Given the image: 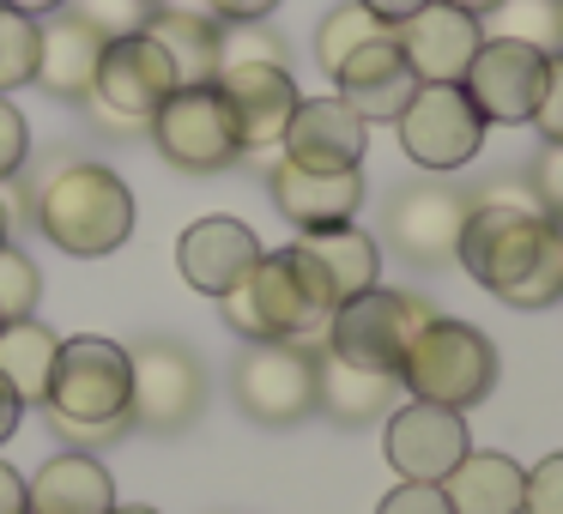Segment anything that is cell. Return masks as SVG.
Here are the masks:
<instances>
[{"label": "cell", "instance_id": "cell-1", "mask_svg": "<svg viewBox=\"0 0 563 514\" xmlns=\"http://www.w3.org/2000/svg\"><path fill=\"white\" fill-rule=\"evenodd\" d=\"M551 243H558V224L539 212L533 188L503 182V188H485L478 200H466V231H461L454 260H461L490 297H509Z\"/></svg>", "mask_w": 563, "mask_h": 514}, {"label": "cell", "instance_id": "cell-2", "mask_svg": "<svg viewBox=\"0 0 563 514\" xmlns=\"http://www.w3.org/2000/svg\"><path fill=\"white\" fill-rule=\"evenodd\" d=\"M37 224L62 255L103 260L134 236V194L110 164H62L37 188Z\"/></svg>", "mask_w": 563, "mask_h": 514}, {"label": "cell", "instance_id": "cell-3", "mask_svg": "<svg viewBox=\"0 0 563 514\" xmlns=\"http://www.w3.org/2000/svg\"><path fill=\"white\" fill-rule=\"evenodd\" d=\"M400 381H406L412 400L466 412V405H478L497 388V351H490V339L478 327H466V321L430 315L400 357Z\"/></svg>", "mask_w": 563, "mask_h": 514}, {"label": "cell", "instance_id": "cell-4", "mask_svg": "<svg viewBox=\"0 0 563 514\" xmlns=\"http://www.w3.org/2000/svg\"><path fill=\"white\" fill-rule=\"evenodd\" d=\"M219 303H224V321L255 345L261 339H297V333H309L316 321H328V309H321L316 284L303 279V267H297L291 248L261 255Z\"/></svg>", "mask_w": 563, "mask_h": 514}, {"label": "cell", "instance_id": "cell-5", "mask_svg": "<svg viewBox=\"0 0 563 514\" xmlns=\"http://www.w3.org/2000/svg\"><path fill=\"white\" fill-rule=\"evenodd\" d=\"M43 405L74 424H128V345L98 333L62 339Z\"/></svg>", "mask_w": 563, "mask_h": 514}, {"label": "cell", "instance_id": "cell-6", "mask_svg": "<svg viewBox=\"0 0 563 514\" xmlns=\"http://www.w3.org/2000/svg\"><path fill=\"white\" fill-rule=\"evenodd\" d=\"M430 321V309L406 291H357L352 303H340L328 315V351L345 357L357 369H382V376H400V357L412 345V333Z\"/></svg>", "mask_w": 563, "mask_h": 514}, {"label": "cell", "instance_id": "cell-7", "mask_svg": "<svg viewBox=\"0 0 563 514\" xmlns=\"http://www.w3.org/2000/svg\"><path fill=\"white\" fill-rule=\"evenodd\" d=\"M176 86H183V79H176L170 55H164L146 31H128V37L103 43V62H98V79H91L86 103L103 127H146L152 110H158Z\"/></svg>", "mask_w": 563, "mask_h": 514}, {"label": "cell", "instance_id": "cell-8", "mask_svg": "<svg viewBox=\"0 0 563 514\" xmlns=\"http://www.w3.org/2000/svg\"><path fill=\"white\" fill-rule=\"evenodd\" d=\"M146 127L176 170L212 176V170H231V164L243 158V139H236V122H231V110H224L219 86H176L170 98L152 110Z\"/></svg>", "mask_w": 563, "mask_h": 514}, {"label": "cell", "instance_id": "cell-9", "mask_svg": "<svg viewBox=\"0 0 563 514\" xmlns=\"http://www.w3.org/2000/svg\"><path fill=\"white\" fill-rule=\"evenodd\" d=\"M394 127L418 170H461L485 146V115L466 103L461 86H418L406 110L394 115Z\"/></svg>", "mask_w": 563, "mask_h": 514}, {"label": "cell", "instance_id": "cell-10", "mask_svg": "<svg viewBox=\"0 0 563 514\" xmlns=\"http://www.w3.org/2000/svg\"><path fill=\"white\" fill-rule=\"evenodd\" d=\"M551 55L527 37H485L478 55L466 62L461 91L485 122H533L539 91H545Z\"/></svg>", "mask_w": 563, "mask_h": 514}, {"label": "cell", "instance_id": "cell-11", "mask_svg": "<svg viewBox=\"0 0 563 514\" xmlns=\"http://www.w3.org/2000/svg\"><path fill=\"white\" fill-rule=\"evenodd\" d=\"M231 388L255 424H297L303 412H316V351L291 339H261L236 357Z\"/></svg>", "mask_w": 563, "mask_h": 514}, {"label": "cell", "instance_id": "cell-12", "mask_svg": "<svg viewBox=\"0 0 563 514\" xmlns=\"http://www.w3.org/2000/svg\"><path fill=\"white\" fill-rule=\"evenodd\" d=\"M207 400L200 364L170 339H146L140 351H128V424L146 429H183Z\"/></svg>", "mask_w": 563, "mask_h": 514}, {"label": "cell", "instance_id": "cell-13", "mask_svg": "<svg viewBox=\"0 0 563 514\" xmlns=\"http://www.w3.org/2000/svg\"><path fill=\"white\" fill-rule=\"evenodd\" d=\"M394 43H400V55H406V67H412L418 86H461V74L478 55L485 31H478L473 13H461V7H449V0H430L424 13H412V19L394 25Z\"/></svg>", "mask_w": 563, "mask_h": 514}, {"label": "cell", "instance_id": "cell-14", "mask_svg": "<svg viewBox=\"0 0 563 514\" xmlns=\"http://www.w3.org/2000/svg\"><path fill=\"white\" fill-rule=\"evenodd\" d=\"M466 448H473V442H466V424L449 405L412 400L388 417V460H394V472L412 478V484H442V478L461 466Z\"/></svg>", "mask_w": 563, "mask_h": 514}, {"label": "cell", "instance_id": "cell-15", "mask_svg": "<svg viewBox=\"0 0 563 514\" xmlns=\"http://www.w3.org/2000/svg\"><path fill=\"white\" fill-rule=\"evenodd\" d=\"M461 231H466V194H454V188H442V182H412V188H400L394 206H388L394 248H400L406 260H418V267L449 260L454 248H461Z\"/></svg>", "mask_w": 563, "mask_h": 514}, {"label": "cell", "instance_id": "cell-16", "mask_svg": "<svg viewBox=\"0 0 563 514\" xmlns=\"http://www.w3.org/2000/svg\"><path fill=\"white\" fill-rule=\"evenodd\" d=\"M219 98L224 110H231L236 122V139H243V152H261V146H279L285 122H291V110L303 98H297L291 74L285 67H267V62H249V67H219Z\"/></svg>", "mask_w": 563, "mask_h": 514}, {"label": "cell", "instance_id": "cell-17", "mask_svg": "<svg viewBox=\"0 0 563 514\" xmlns=\"http://www.w3.org/2000/svg\"><path fill=\"white\" fill-rule=\"evenodd\" d=\"M279 146L285 164H297V170H357L369 146V122L352 115L340 98H309L291 110Z\"/></svg>", "mask_w": 563, "mask_h": 514}, {"label": "cell", "instance_id": "cell-18", "mask_svg": "<svg viewBox=\"0 0 563 514\" xmlns=\"http://www.w3.org/2000/svg\"><path fill=\"white\" fill-rule=\"evenodd\" d=\"M291 255H297V267H303V279L316 284V297H321L328 315L340 303H352L357 291H369V284H376V267H382L376 243H369L357 224L303 231V243H291Z\"/></svg>", "mask_w": 563, "mask_h": 514}, {"label": "cell", "instance_id": "cell-19", "mask_svg": "<svg viewBox=\"0 0 563 514\" xmlns=\"http://www.w3.org/2000/svg\"><path fill=\"white\" fill-rule=\"evenodd\" d=\"M333 79H340V103L352 115H364V122H394V115L406 110V98L418 91V79H412V67H406L394 31H382V37H369L364 49H352L340 67H333Z\"/></svg>", "mask_w": 563, "mask_h": 514}, {"label": "cell", "instance_id": "cell-20", "mask_svg": "<svg viewBox=\"0 0 563 514\" xmlns=\"http://www.w3.org/2000/svg\"><path fill=\"white\" fill-rule=\"evenodd\" d=\"M261 255H267V248L255 243V231H249L243 219H200V224H188L183 243H176L183 279L207 297H224Z\"/></svg>", "mask_w": 563, "mask_h": 514}, {"label": "cell", "instance_id": "cell-21", "mask_svg": "<svg viewBox=\"0 0 563 514\" xmlns=\"http://www.w3.org/2000/svg\"><path fill=\"white\" fill-rule=\"evenodd\" d=\"M103 31L79 13H55L43 25V43H37V79L49 98H67V103H86L91 98V79H98V62H103Z\"/></svg>", "mask_w": 563, "mask_h": 514}, {"label": "cell", "instance_id": "cell-22", "mask_svg": "<svg viewBox=\"0 0 563 514\" xmlns=\"http://www.w3.org/2000/svg\"><path fill=\"white\" fill-rule=\"evenodd\" d=\"M273 206H279L297 231L352 224V212L364 206V176L357 170H297V164H279V170H273Z\"/></svg>", "mask_w": 563, "mask_h": 514}, {"label": "cell", "instance_id": "cell-23", "mask_svg": "<svg viewBox=\"0 0 563 514\" xmlns=\"http://www.w3.org/2000/svg\"><path fill=\"white\" fill-rule=\"evenodd\" d=\"M115 484L91 454H55L25 484V514H110Z\"/></svg>", "mask_w": 563, "mask_h": 514}, {"label": "cell", "instance_id": "cell-24", "mask_svg": "<svg viewBox=\"0 0 563 514\" xmlns=\"http://www.w3.org/2000/svg\"><path fill=\"white\" fill-rule=\"evenodd\" d=\"M442 496L454 514H521L527 509V472L509 454H461L449 478H442Z\"/></svg>", "mask_w": 563, "mask_h": 514}, {"label": "cell", "instance_id": "cell-25", "mask_svg": "<svg viewBox=\"0 0 563 514\" xmlns=\"http://www.w3.org/2000/svg\"><path fill=\"white\" fill-rule=\"evenodd\" d=\"M400 393V376H382V369H357L333 351H316V405L333 424H369L382 417Z\"/></svg>", "mask_w": 563, "mask_h": 514}, {"label": "cell", "instance_id": "cell-26", "mask_svg": "<svg viewBox=\"0 0 563 514\" xmlns=\"http://www.w3.org/2000/svg\"><path fill=\"white\" fill-rule=\"evenodd\" d=\"M146 31L164 55H170L183 86H212L219 79V19L212 13H188V7H152Z\"/></svg>", "mask_w": 563, "mask_h": 514}, {"label": "cell", "instance_id": "cell-27", "mask_svg": "<svg viewBox=\"0 0 563 514\" xmlns=\"http://www.w3.org/2000/svg\"><path fill=\"white\" fill-rule=\"evenodd\" d=\"M55 351H62V339H55L43 321H7L0 327V381L19 393V400H43L49 393V369H55Z\"/></svg>", "mask_w": 563, "mask_h": 514}, {"label": "cell", "instance_id": "cell-28", "mask_svg": "<svg viewBox=\"0 0 563 514\" xmlns=\"http://www.w3.org/2000/svg\"><path fill=\"white\" fill-rule=\"evenodd\" d=\"M37 43H43V25L31 13H7L0 7V98H13L19 86L37 79Z\"/></svg>", "mask_w": 563, "mask_h": 514}, {"label": "cell", "instance_id": "cell-29", "mask_svg": "<svg viewBox=\"0 0 563 514\" xmlns=\"http://www.w3.org/2000/svg\"><path fill=\"white\" fill-rule=\"evenodd\" d=\"M382 31H388V25H382L376 13H364L357 0H345V7H333V13L321 19V31H316V62L333 74V67H340L345 55L364 49V43H369V37H382Z\"/></svg>", "mask_w": 563, "mask_h": 514}, {"label": "cell", "instance_id": "cell-30", "mask_svg": "<svg viewBox=\"0 0 563 514\" xmlns=\"http://www.w3.org/2000/svg\"><path fill=\"white\" fill-rule=\"evenodd\" d=\"M37 297H43L37 267H31V260L19 255L13 243H0V315H7V321H25L31 309H37Z\"/></svg>", "mask_w": 563, "mask_h": 514}, {"label": "cell", "instance_id": "cell-31", "mask_svg": "<svg viewBox=\"0 0 563 514\" xmlns=\"http://www.w3.org/2000/svg\"><path fill=\"white\" fill-rule=\"evenodd\" d=\"M249 62L285 67V43L261 25H219V67H249Z\"/></svg>", "mask_w": 563, "mask_h": 514}, {"label": "cell", "instance_id": "cell-32", "mask_svg": "<svg viewBox=\"0 0 563 514\" xmlns=\"http://www.w3.org/2000/svg\"><path fill=\"white\" fill-rule=\"evenodd\" d=\"M146 13H152L146 0H79V19H91L103 37H110V31H115V37L140 31V25H146Z\"/></svg>", "mask_w": 563, "mask_h": 514}, {"label": "cell", "instance_id": "cell-33", "mask_svg": "<svg viewBox=\"0 0 563 514\" xmlns=\"http://www.w3.org/2000/svg\"><path fill=\"white\" fill-rule=\"evenodd\" d=\"M527 509L533 514H563V454H545V460L527 472Z\"/></svg>", "mask_w": 563, "mask_h": 514}, {"label": "cell", "instance_id": "cell-34", "mask_svg": "<svg viewBox=\"0 0 563 514\" xmlns=\"http://www.w3.org/2000/svg\"><path fill=\"white\" fill-rule=\"evenodd\" d=\"M545 146H563V55H551V74H545V91H539V110H533Z\"/></svg>", "mask_w": 563, "mask_h": 514}, {"label": "cell", "instance_id": "cell-35", "mask_svg": "<svg viewBox=\"0 0 563 514\" xmlns=\"http://www.w3.org/2000/svg\"><path fill=\"white\" fill-rule=\"evenodd\" d=\"M25 152H31L25 115L13 110V98H0V182H7V176H19V164H25Z\"/></svg>", "mask_w": 563, "mask_h": 514}, {"label": "cell", "instance_id": "cell-36", "mask_svg": "<svg viewBox=\"0 0 563 514\" xmlns=\"http://www.w3.org/2000/svg\"><path fill=\"white\" fill-rule=\"evenodd\" d=\"M376 514H454V509H449V496H442V484H412V478H400V490H394Z\"/></svg>", "mask_w": 563, "mask_h": 514}, {"label": "cell", "instance_id": "cell-37", "mask_svg": "<svg viewBox=\"0 0 563 514\" xmlns=\"http://www.w3.org/2000/svg\"><path fill=\"white\" fill-rule=\"evenodd\" d=\"M533 200H539V212L545 219H563V146H545V158H539V170H533Z\"/></svg>", "mask_w": 563, "mask_h": 514}, {"label": "cell", "instance_id": "cell-38", "mask_svg": "<svg viewBox=\"0 0 563 514\" xmlns=\"http://www.w3.org/2000/svg\"><path fill=\"white\" fill-rule=\"evenodd\" d=\"M219 25H261V19L279 7V0H200Z\"/></svg>", "mask_w": 563, "mask_h": 514}, {"label": "cell", "instance_id": "cell-39", "mask_svg": "<svg viewBox=\"0 0 563 514\" xmlns=\"http://www.w3.org/2000/svg\"><path fill=\"white\" fill-rule=\"evenodd\" d=\"M49 429H55L62 442H86V448H91V442H115L128 424H74V417H55V412H49Z\"/></svg>", "mask_w": 563, "mask_h": 514}, {"label": "cell", "instance_id": "cell-40", "mask_svg": "<svg viewBox=\"0 0 563 514\" xmlns=\"http://www.w3.org/2000/svg\"><path fill=\"white\" fill-rule=\"evenodd\" d=\"M357 7H364V13H376L382 19V25H400V19H412V13H424V7H430V0H357Z\"/></svg>", "mask_w": 563, "mask_h": 514}, {"label": "cell", "instance_id": "cell-41", "mask_svg": "<svg viewBox=\"0 0 563 514\" xmlns=\"http://www.w3.org/2000/svg\"><path fill=\"white\" fill-rule=\"evenodd\" d=\"M0 514H25V478L13 466H0Z\"/></svg>", "mask_w": 563, "mask_h": 514}, {"label": "cell", "instance_id": "cell-42", "mask_svg": "<svg viewBox=\"0 0 563 514\" xmlns=\"http://www.w3.org/2000/svg\"><path fill=\"white\" fill-rule=\"evenodd\" d=\"M19 417H25V400H19V393L7 388V381H0V442H7V436L19 429Z\"/></svg>", "mask_w": 563, "mask_h": 514}, {"label": "cell", "instance_id": "cell-43", "mask_svg": "<svg viewBox=\"0 0 563 514\" xmlns=\"http://www.w3.org/2000/svg\"><path fill=\"white\" fill-rule=\"evenodd\" d=\"M7 13H31V19H43V13H62L67 0H0Z\"/></svg>", "mask_w": 563, "mask_h": 514}, {"label": "cell", "instance_id": "cell-44", "mask_svg": "<svg viewBox=\"0 0 563 514\" xmlns=\"http://www.w3.org/2000/svg\"><path fill=\"white\" fill-rule=\"evenodd\" d=\"M449 7H461V13H497V7H509V0H449Z\"/></svg>", "mask_w": 563, "mask_h": 514}, {"label": "cell", "instance_id": "cell-45", "mask_svg": "<svg viewBox=\"0 0 563 514\" xmlns=\"http://www.w3.org/2000/svg\"><path fill=\"white\" fill-rule=\"evenodd\" d=\"M7 231H13V212H7V200H0V243H7Z\"/></svg>", "mask_w": 563, "mask_h": 514}, {"label": "cell", "instance_id": "cell-46", "mask_svg": "<svg viewBox=\"0 0 563 514\" xmlns=\"http://www.w3.org/2000/svg\"><path fill=\"white\" fill-rule=\"evenodd\" d=\"M110 514H158V509H110Z\"/></svg>", "mask_w": 563, "mask_h": 514}, {"label": "cell", "instance_id": "cell-47", "mask_svg": "<svg viewBox=\"0 0 563 514\" xmlns=\"http://www.w3.org/2000/svg\"><path fill=\"white\" fill-rule=\"evenodd\" d=\"M0 327H7V315H0Z\"/></svg>", "mask_w": 563, "mask_h": 514}, {"label": "cell", "instance_id": "cell-48", "mask_svg": "<svg viewBox=\"0 0 563 514\" xmlns=\"http://www.w3.org/2000/svg\"><path fill=\"white\" fill-rule=\"evenodd\" d=\"M558 236H563V224H558Z\"/></svg>", "mask_w": 563, "mask_h": 514}, {"label": "cell", "instance_id": "cell-49", "mask_svg": "<svg viewBox=\"0 0 563 514\" xmlns=\"http://www.w3.org/2000/svg\"><path fill=\"white\" fill-rule=\"evenodd\" d=\"M146 7H152V0H146Z\"/></svg>", "mask_w": 563, "mask_h": 514}]
</instances>
